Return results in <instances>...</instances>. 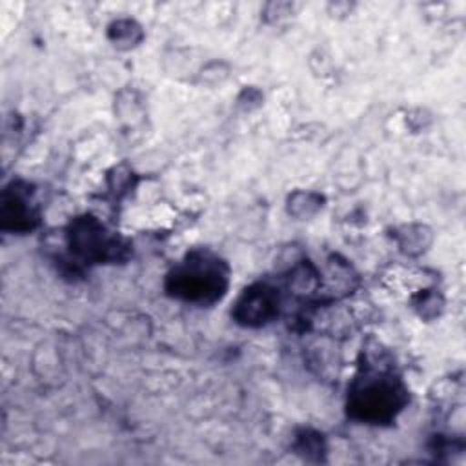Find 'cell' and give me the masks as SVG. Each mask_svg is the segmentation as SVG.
Instances as JSON below:
<instances>
[{
    "mask_svg": "<svg viewBox=\"0 0 466 466\" xmlns=\"http://www.w3.org/2000/svg\"><path fill=\"white\" fill-rule=\"evenodd\" d=\"M362 366L348 390L350 417L368 424H386L395 420L408 402V391L400 379L375 359Z\"/></svg>",
    "mask_w": 466,
    "mask_h": 466,
    "instance_id": "cell-1",
    "label": "cell"
},
{
    "mask_svg": "<svg viewBox=\"0 0 466 466\" xmlns=\"http://www.w3.org/2000/svg\"><path fill=\"white\" fill-rule=\"evenodd\" d=\"M228 282V264L208 249H195L167 273L166 289L186 302L211 304L226 293Z\"/></svg>",
    "mask_w": 466,
    "mask_h": 466,
    "instance_id": "cell-2",
    "label": "cell"
},
{
    "mask_svg": "<svg viewBox=\"0 0 466 466\" xmlns=\"http://www.w3.org/2000/svg\"><path fill=\"white\" fill-rule=\"evenodd\" d=\"M67 246L82 262H116L126 258L129 248L91 215L76 217L69 224Z\"/></svg>",
    "mask_w": 466,
    "mask_h": 466,
    "instance_id": "cell-3",
    "label": "cell"
},
{
    "mask_svg": "<svg viewBox=\"0 0 466 466\" xmlns=\"http://www.w3.org/2000/svg\"><path fill=\"white\" fill-rule=\"evenodd\" d=\"M38 224V209L33 189L20 180L11 182L2 191L0 200V226L4 231L25 233Z\"/></svg>",
    "mask_w": 466,
    "mask_h": 466,
    "instance_id": "cell-4",
    "label": "cell"
},
{
    "mask_svg": "<svg viewBox=\"0 0 466 466\" xmlns=\"http://www.w3.org/2000/svg\"><path fill=\"white\" fill-rule=\"evenodd\" d=\"M279 289H275L268 282H257L242 291V295L235 302L231 315L240 326L258 328L279 315Z\"/></svg>",
    "mask_w": 466,
    "mask_h": 466,
    "instance_id": "cell-5",
    "label": "cell"
},
{
    "mask_svg": "<svg viewBox=\"0 0 466 466\" xmlns=\"http://www.w3.org/2000/svg\"><path fill=\"white\" fill-rule=\"evenodd\" d=\"M393 240L404 255L417 257L431 246L433 235L424 224H404L393 229Z\"/></svg>",
    "mask_w": 466,
    "mask_h": 466,
    "instance_id": "cell-6",
    "label": "cell"
},
{
    "mask_svg": "<svg viewBox=\"0 0 466 466\" xmlns=\"http://www.w3.org/2000/svg\"><path fill=\"white\" fill-rule=\"evenodd\" d=\"M142 36H144L142 27L135 20H129V18L115 20L107 27V38L118 49H131V47L138 46Z\"/></svg>",
    "mask_w": 466,
    "mask_h": 466,
    "instance_id": "cell-7",
    "label": "cell"
},
{
    "mask_svg": "<svg viewBox=\"0 0 466 466\" xmlns=\"http://www.w3.org/2000/svg\"><path fill=\"white\" fill-rule=\"evenodd\" d=\"M322 202H324V197L320 193L299 189V191H293L288 197L286 209L291 217H295L299 220H304V218L313 217L317 211H320Z\"/></svg>",
    "mask_w": 466,
    "mask_h": 466,
    "instance_id": "cell-8",
    "label": "cell"
},
{
    "mask_svg": "<svg viewBox=\"0 0 466 466\" xmlns=\"http://www.w3.org/2000/svg\"><path fill=\"white\" fill-rule=\"evenodd\" d=\"M413 308L419 311L420 317L431 319V317L439 315V311L442 308V299L435 289H424L422 293H419L413 299Z\"/></svg>",
    "mask_w": 466,
    "mask_h": 466,
    "instance_id": "cell-9",
    "label": "cell"
},
{
    "mask_svg": "<svg viewBox=\"0 0 466 466\" xmlns=\"http://www.w3.org/2000/svg\"><path fill=\"white\" fill-rule=\"evenodd\" d=\"M297 448L300 451H304V455L308 453H317L322 450V441L317 433H311V431H304L302 435H299L297 439Z\"/></svg>",
    "mask_w": 466,
    "mask_h": 466,
    "instance_id": "cell-10",
    "label": "cell"
}]
</instances>
